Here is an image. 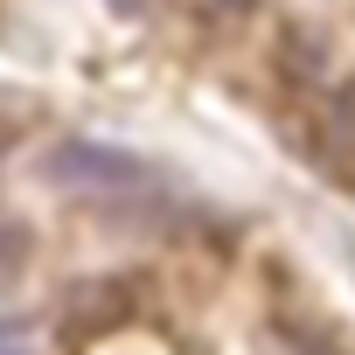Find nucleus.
<instances>
[{
	"label": "nucleus",
	"mask_w": 355,
	"mask_h": 355,
	"mask_svg": "<svg viewBox=\"0 0 355 355\" xmlns=\"http://www.w3.org/2000/svg\"><path fill=\"white\" fill-rule=\"evenodd\" d=\"M42 174L63 196H77L105 216H139V223H174L182 216V196L160 182V167H146L139 153L105 146V139H56Z\"/></svg>",
	"instance_id": "1"
},
{
	"label": "nucleus",
	"mask_w": 355,
	"mask_h": 355,
	"mask_svg": "<svg viewBox=\"0 0 355 355\" xmlns=\"http://www.w3.org/2000/svg\"><path fill=\"white\" fill-rule=\"evenodd\" d=\"M132 306H139V293H132V279H125V272L84 279V286L63 300V334H70V341H98V334H119V327L132 320Z\"/></svg>",
	"instance_id": "2"
},
{
	"label": "nucleus",
	"mask_w": 355,
	"mask_h": 355,
	"mask_svg": "<svg viewBox=\"0 0 355 355\" xmlns=\"http://www.w3.org/2000/svg\"><path fill=\"white\" fill-rule=\"evenodd\" d=\"M0 355H35V348H28V327H21V320H0Z\"/></svg>",
	"instance_id": "3"
},
{
	"label": "nucleus",
	"mask_w": 355,
	"mask_h": 355,
	"mask_svg": "<svg viewBox=\"0 0 355 355\" xmlns=\"http://www.w3.org/2000/svg\"><path fill=\"white\" fill-rule=\"evenodd\" d=\"M216 8H230V15H244V8H251V0H216Z\"/></svg>",
	"instance_id": "4"
}]
</instances>
